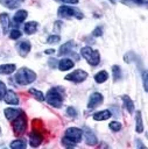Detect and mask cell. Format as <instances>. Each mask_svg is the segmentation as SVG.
<instances>
[{"label": "cell", "instance_id": "ac0fdd59", "mask_svg": "<svg viewBox=\"0 0 148 149\" xmlns=\"http://www.w3.org/2000/svg\"><path fill=\"white\" fill-rule=\"evenodd\" d=\"M37 30V22L35 21H30L28 23L24 24V33L30 35V34H34L35 31Z\"/></svg>", "mask_w": 148, "mask_h": 149}, {"label": "cell", "instance_id": "9a60e30c", "mask_svg": "<svg viewBox=\"0 0 148 149\" xmlns=\"http://www.w3.org/2000/svg\"><path fill=\"white\" fill-rule=\"evenodd\" d=\"M84 135H85V140H86V143L89 146H94L97 143V137L94 136V134L89 129V128H85L84 129Z\"/></svg>", "mask_w": 148, "mask_h": 149}, {"label": "cell", "instance_id": "836d02e7", "mask_svg": "<svg viewBox=\"0 0 148 149\" xmlns=\"http://www.w3.org/2000/svg\"><path fill=\"white\" fill-rule=\"evenodd\" d=\"M48 63H49L50 68H56V65H57V61H56V58H50V59L48 61Z\"/></svg>", "mask_w": 148, "mask_h": 149}, {"label": "cell", "instance_id": "4dcf8cb0", "mask_svg": "<svg viewBox=\"0 0 148 149\" xmlns=\"http://www.w3.org/2000/svg\"><path fill=\"white\" fill-rule=\"evenodd\" d=\"M66 114H68L69 116L75 118V116L77 115V112H76V109H75L73 107H68V108H66Z\"/></svg>", "mask_w": 148, "mask_h": 149}, {"label": "cell", "instance_id": "9c48e42d", "mask_svg": "<svg viewBox=\"0 0 148 149\" xmlns=\"http://www.w3.org/2000/svg\"><path fill=\"white\" fill-rule=\"evenodd\" d=\"M101 102H103V95H101L100 93H98V92H94V93H92L91 97H90L87 107H89V108H96V107L99 106Z\"/></svg>", "mask_w": 148, "mask_h": 149}, {"label": "cell", "instance_id": "83f0119b", "mask_svg": "<svg viewBox=\"0 0 148 149\" xmlns=\"http://www.w3.org/2000/svg\"><path fill=\"white\" fill-rule=\"evenodd\" d=\"M110 128L113 130V132H119L121 129V123L118 122V121H112L110 123Z\"/></svg>", "mask_w": 148, "mask_h": 149}, {"label": "cell", "instance_id": "f546056e", "mask_svg": "<svg viewBox=\"0 0 148 149\" xmlns=\"http://www.w3.org/2000/svg\"><path fill=\"white\" fill-rule=\"evenodd\" d=\"M21 31L20 30H17V29H14V30H12L10 31V38H13V40H16V38H20L21 37Z\"/></svg>", "mask_w": 148, "mask_h": 149}, {"label": "cell", "instance_id": "8992f818", "mask_svg": "<svg viewBox=\"0 0 148 149\" xmlns=\"http://www.w3.org/2000/svg\"><path fill=\"white\" fill-rule=\"evenodd\" d=\"M13 130H14L15 135H22L27 130V118H26V114L23 112L14 119Z\"/></svg>", "mask_w": 148, "mask_h": 149}, {"label": "cell", "instance_id": "4fadbf2b", "mask_svg": "<svg viewBox=\"0 0 148 149\" xmlns=\"http://www.w3.org/2000/svg\"><path fill=\"white\" fill-rule=\"evenodd\" d=\"M75 43L73 41H69L66 43H64L61 48H59V51H58V55L59 56H63V55H68V54H71V50L73 48Z\"/></svg>", "mask_w": 148, "mask_h": 149}, {"label": "cell", "instance_id": "3957f363", "mask_svg": "<svg viewBox=\"0 0 148 149\" xmlns=\"http://www.w3.org/2000/svg\"><path fill=\"white\" fill-rule=\"evenodd\" d=\"M82 56L87 61V63L92 66H97L99 64L100 61V56H99V51L98 50H93L91 47H84L80 50Z\"/></svg>", "mask_w": 148, "mask_h": 149}, {"label": "cell", "instance_id": "d6a6232c", "mask_svg": "<svg viewBox=\"0 0 148 149\" xmlns=\"http://www.w3.org/2000/svg\"><path fill=\"white\" fill-rule=\"evenodd\" d=\"M5 93H6V86H5V84L2 81H0V100L3 98Z\"/></svg>", "mask_w": 148, "mask_h": 149}, {"label": "cell", "instance_id": "484cf974", "mask_svg": "<svg viewBox=\"0 0 148 149\" xmlns=\"http://www.w3.org/2000/svg\"><path fill=\"white\" fill-rule=\"evenodd\" d=\"M135 119H136V132H138V133H141V132L143 130V126H142V118H141V112H136Z\"/></svg>", "mask_w": 148, "mask_h": 149}, {"label": "cell", "instance_id": "2e32d148", "mask_svg": "<svg viewBox=\"0 0 148 149\" xmlns=\"http://www.w3.org/2000/svg\"><path fill=\"white\" fill-rule=\"evenodd\" d=\"M73 66V62L69 58H64L62 59L59 63H58V69L61 71H66V70H70L71 68Z\"/></svg>", "mask_w": 148, "mask_h": 149}, {"label": "cell", "instance_id": "44dd1931", "mask_svg": "<svg viewBox=\"0 0 148 149\" xmlns=\"http://www.w3.org/2000/svg\"><path fill=\"white\" fill-rule=\"evenodd\" d=\"M122 100H124V104H125L127 111H128L129 113H133V112H134V104H133L132 99H131L128 95H122Z\"/></svg>", "mask_w": 148, "mask_h": 149}, {"label": "cell", "instance_id": "7c38bea8", "mask_svg": "<svg viewBox=\"0 0 148 149\" xmlns=\"http://www.w3.org/2000/svg\"><path fill=\"white\" fill-rule=\"evenodd\" d=\"M0 24L2 27L3 34H7L8 33V28H9V16H8L7 13L0 14Z\"/></svg>", "mask_w": 148, "mask_h": 149}, {"label": "cell", "instance_id": "74e56055", "mask_svg": "<svg viewBox=\"0 0 148 149\" xmlns=\"http://www.w3.org/2000/svg\"><path fill=\"white\" fill-rule=\"evenodd\" d=\"M21 1H22V0H21Z\"/></svg>", "mask_w": 148, "mask_h": 149}, {"label": "cell", "instance_id": "5bb4252c", "mask_svg": "<svg viewBox=\"0 0 148 149\" xmlns=\"http://www.w3.org/2000/svg\"><path fill=\"white\" fill-rule=\"evenodd\" d=\"M22 113L21 109H15V108H6L5 109V116L7 118V120L13 121L17 115H20Z\"/></svg>", "mask_w": 148, "mask_h": 149}, {"label": "cell", "instance_id": "1f68e13d", "mask_svg": "<svg viewBox=\"0 0 148 149\" xmlns=\"http://www.w3.org/2000/svg\"><path fill=\"white\" fill-rule=\"evenodd\" d=\"M93 36H96V37H99V36H101L103 35V28L101 27H97L94 30H93Z\"/></svg>", "mask_w": 148, "mask_h": 149}, {"label": "cell", "instance_id": "7402d4cb", "mask_svg": "<svg viewBox=\"0 0 148 149\" xmlns=\"http://www.w3.org/2000/svg\"><path fill=\"white\" fill-rule=\"evenodd\" d=\"M27 147V142L26 140H15L10 143V148L12 149H24Z\"/></svg>", "mask_w": 148, "mask_h": 149}, {"label": "cell", "instance_id": "f1b7e54d", "mask_svg": "<svg viewBox=\"0 0 148 149\" xmlns=\"http://www.w3.org/2000/svg\"><path fill=\"white\" fill-rule=\"evenodd\" d=\"M59 40H61V37H59L58 35H50V36L47 38V42H48L49 44H54V43L59 42Z\"/></svg>", "mask_w": 148, "mask_h": 149}, {"label": "cell", "instance_id": "e0dca14e", "mask_svg": "<svg viewBox=\"0 0 148 149\" xmlns=\"http://www.w3.org/2000/svg\"><path fill=\"white\" fill-rule=\"evenodd\" d=\"M111 116V112L105 109V111H100V112H96L93 114V119L96 121H101V120H106Z\"/></svg>", "mask_w": 148, "mask_h": 149}, {"label": "cell", "instance_id": "d6986e66", "mask_svg": "<svg viewBox=\"0 0 148 149\" xmlns=\"http://www.w3.org/2000/svg\"><path fill=\"white\" fill-rule=\"evenodd\" d=\"M15 71V65L14 64H2L0 65V73L1 74H9Z\"/></svg>", "mask_w": 148, "mask_h": 149}, {"label": "cell", "instance_id": "6da1fadb", "mask_svg": "<svg viewBox=\"0 0 148 149\" xmlns=\"http://www.w3.org/2000/svg\"><path fill=\"white\" fill-rule=\"evenodd\" d=\"M82 135H83V130H80L79 128H75V127L69 128L65 132V135L63 139V144L66 147H72L76 143L80 142Z\"/></svg>", "mask_w": 148, "mask_h": 149}, {"label": "cell", "instance_id": "30bf717a", "mask_svg": "<svg viewBox=\"0 0 148 149\" xmlns=\"http://www.w3.org/2000/svg\"><path fill=\"white\" fill-rule=\"evenodd\" d=\"M16 47H17V50H19V54L22 56V57H26V55L30 51V43L28 42V41H20L17 44H16Z\"/></svg>", "mask_w": 148, "mask_h": 149}, {"label": "cell", "instance_id": "d590c367", "mask_svg": "<svg viewBox=\"0 0 148 149\" xmlns=\"http://www.w3.org/2000/svg\"><path fill=\"white\" fill-rule=\"evenodd\" d=\"M57 1H62L65 3H77L78 2V0H57Z\"/></svg>", "mask_w": 148, "mask_h": 149}, {"label": "cell", "instance_id": "4316f807", "mask_svg": "<svg viewBox=\"0 0 148 149\" xmlns=\"http://www.w3.org/2000/svg\"><path fill=\"white\" fill-rule=\"evenodd\" d=\"M112 72H113V78L114 80H118L121 77V70L118 65H113L112 66Z\"/></svg>", "mask_w": 148, "mask_h": 149}, {"label": "cell", "instance_id": "5b68a950", "mask_svg": "<svg viewBox=\"0 0 148 149\" xmlns=\"http://www.w3.org/2000/svg\"><path fill=\"white\" fill-rule=\"evenodd\" d=\"M59 17L63 19H71V17H77V19H83V13L78 8H73L70 6H61L57 12Z\"/></svg>", "mask_w": 148, "mask_h": 149}, {"label": "cell", "instance_id": "e575fe53", "mask_svg": "<svg viewBox=\"0 0 148 149\" xmlns=\"http://www.w3.org/2000/svg\"><path fill=\"white\" fill-rule=\"evenodd\" d=\"M143 87L147 91V72L143 73Z\"/></svg>", "mask_w": 148, "mask_h": 149}, {"label": "cell", "instance_id": "277c9868", "mask_svg": "<svg viewBox=\"0 0 148 149\" xmlns=\"http://www.w3.org/2000/svg\"><path fill=\"white\" fill-rule=\"evenodd\" d=\"M45 100L49 105H51L52 107H56V108H59L62 106V102H63V95L62 93L58 91V88H50L48 92H47V95H45Z\"/></svg>", "mask_w": 148, "mask_h": 149}, {"label": "cell", "instance_id": "7a4b0ae2", "mask_svg": "<svg viewBox=\"0 0 148 149\" xmlns=\"http://www.w3.org/2000/svg\"><path fill=\"white\" fill-rule=\"evenodd\" d=\"M36 79V74L34 71H31L30 69H27V68H21L16 74H15V80L17 84L20 85H27V84H30L33 83L34 80Z\"/></svg>", "mask_w": 148, "mask_h": 149}, {"label": "cell", "instance_id": "603a6c76", "mask_svg": "<svg viewBox=\"0 0 148 149\" xmlns=\"http://www.w3.org/2000/svg\"><path fill=\"white\" fill-rule=\"evenodd\" d=\"M27 15H28V13L26 12V10H17L16 13H15V15H14V21L16 22V23H21L26 17H27Z\"/></svg>", "mask_w": 148, "mask_h": 149}, {"label": "cell", "instance_id": "f35d334b", "mask_svg": "<svg viewBox=\"0 0 148 149\" xmlns=\"http://www.w3.org/2000/svg\"><path fill=\"white\" fill-rule=\"evenodd\" d=\"M0 130H1V129H0Z\"/></svg>", "mask_w": 148, "mask_h": 149}, {"label": "cell", "instance_id": "ba28073f", "mask_svg": "<svg viewBox=\"0 0 148 149\" xmlns=\"http://www.w3.org/2000/svg\"><path fill=\"white\" fill-rule=\"evenodd\" d=\"M42 140H43V136L41 135L40 130L33 129V132H30V134H29V143H30L31 147H38L42 143Z\"/></svg>", "mask_w": 148, "mask_h": 149}, {"label": "cell", "instance_id": "8fae6325", "mask_svg": "<svg viewBox=\"0 0 148 149\" xmlns=\"http://www.w3.org/2000/svg\"><path fill=\"white\" fill-rule=\"evenodd\" d=\"M3 99H5V102L6 104H9V105H19V98H17L16 93L13 92V91L6 92L5 95H3Z\"/></svg>", "mask_w": 148, "mask_h": 149}, {"label": "cell", "instance_id": "8d00e7d4", "mask_svg": "<svg viewBox=\"0 0 148 149\" xmlns=\"http://www.w3.org/2000/svg\"><path fill=\"white\" fill-rule=\"evenodd\" d=\"M55 52V50L54 49H49V50H45V54L47 55H50V54H54Z\"/></svg>", "mask_w": 148, "mask_h": 149}, {"label": "cell", "instance_id": "cb8c5ba5", "mask_svg": "<svg viewBox=\"0 0 148 149\" xmlns=\"http://www.w3.org/2000/svg\"><path fill=\"white\" fill-rule=\"evenodd\" d=\"M107 78H108V74H107L106 71H99V72L94 76V80H96L97 83H104L105 80H107Z\"/></svg>", "mask_w": 148, "mask_h": 149}, {"label": "cell", "instance_id": "d4e9b609", "mask_svg": "<svg viewBox=\"0 0 148 149\" xmlns=\"http://www.w3.org/2000/svg\"><path fill=\"white\" fill-rule=\"evenodd\" d=\"M29 93H30L36 100H38V101H43V100H44V95H43V93H42L41 91H37V90H35V88H30V90H29Z\"/></svg>", "mask_w": 148, "mask_h": 149}, {"label": "cell", "instance_id": "52a82bcc", "mask_svg": "<svg viewBox=\"0 0 148 149\" xmlns=\"http://www.w3.org/2000/svg\"><path fill=\"white\" fill-rule=\"evenodd\" d=\"M87 77V73L83 70H75L73 72L69 73L65 76V79L66 80H70V81H73V83H82L86 79Z\"/></svg>", "mask_w": 148, "mask_h": 149}, {"label": "cell", "instance_id": "ffe728a7", "mask_svg": "<svg viewBox=\"0 0 148 149\" xmlns=\"http://www.w3.org/2000/svg\"><path fill=\"white\" fill-rule=\"evenodd\" d=\"M1 5H3L5 7L9 8V9H14V8H17L19 7V1L17 0H0Z\"/></svg>", "mask_w": 148, "mask_h": 149}]
</instances>
